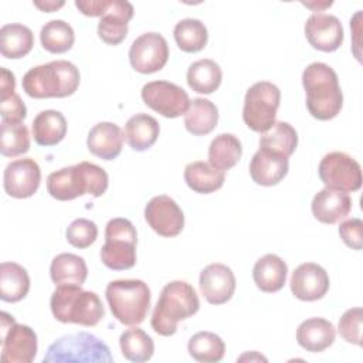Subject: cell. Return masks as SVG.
Instances as JSON below:
<instances>
[{"mask_svg": "<svg viewBox=\"0 0 363 363\" xmlns=\"http://www.w3.org/2000/svg\"><path fill=\"white\" fill-rule=\"evenodd\" d=\"M302 85L306 94V108L318 121H329L339 115L343 106V94L337 74L325 62H312L302 72Z\"/></svg>", "mask_w": 363, "mask_h": 363, "instance_id": "6da1fadb", "label": "cell"}, {"mask_svg": "<svg viewBox=\"0 0 363 363\" xmlns=\"http://www.w3.org/2000/svg\"><path fill=\"white\" fill-rule=\"evenodd\" d=\"M108 182V174L101 166L79 162L50 173L47 177V191L60 201L74 200L84 194L99 197L106 191Z\"/></svg>", "mask_w": 363, "mask_h": 363, "instance_id": "7a4b0ae2", "label": "cell"}, {"mask_svg": "<svg viewBox=\"0 0 363 363\" xmlns=\"http://www.w3.org/2000/svg\"><path fill=\"white\" fill-rule=\"evenodd\" d=\"M200 308L194 288L186 281H172L160 292L152 313V329L160 336H172L177 330V323L184 320Z\"/></svg>", "mask_w": 363, "mask_h": 363, "instance_id": "3957f363", "label": "cell"}, {"mask_svg": "<svg viewBox=\"0 0 363 363\" xmlns=\"http://www.w3.org/2000/svg\"><path fill=\"white\" fill-rule=\"evenodd\" d=\"M79 79V71L72 62L57 60L30 68L21 85L24 92L35 99L65 98L78 89Z\"/></svg>", "mask_w": 363, "mask_h": 363, "instance_id": "277c9868", "label": "cell"}, {"mask_svg": "<svg viewBox=\"0 0 363 363\" xmlns=\"http://www.w3.org/2000/svg\"><path fill=\"white\" fill-rule=\"evenodd\" d=\"M50 308L57 320L88 328L98 325L105 313L99 296L92 291H84L79 285H57Z\"/></svg>", "mask_w": 363, "mask_h": 363, "instance_id": "5b68a950", "label": "cell"}, {"mask_svg": "<svg viewBox=\"0 0 363 363\" xmlns=\"http://www.w3.org/2000/svg\"><path fill=\"white\" fill-rule=\"evenodd\" d=\"M105 296L113 318L122 325L138 326L147 315L150 289L140 279H116L108 284Z\"/></svg>", "mask_w": 363, "mask_h": 363, "instance_id": "8992f818", "label": "cell"}, {"mask_svg": "<svg viewBox=\"0 0 363 363\" xmlns=\"http://www.w3.org/2000/svg\"><path fill=\"white\" fill-rule=\"evenodd\" d=\"M138 234L123 217L112 218L105 225V244L101 248L102 264L113 271L130 269L136 264Z\"/></svg>", "mask_w": 363, "mask_h": 363, "instance_id": "52a82bcc", "label": "cell"}, {"mask_svg": "<svg viewBox=\"0 0 363 363\" xmlns=\"http://www.w3.org/2000/svg\"><path fill=\"white\" fill-rule=\"evenodd\" d=\"M113 359L106 343L98 339L95 335L79 332L65 335L51 343L43 362H102L111 363Z\"/></svg>", "mask_w": 363, "mask_h": 363, "instance_id": "ba28073f", "label": "cell"}, {"mask_svg": "<svg viewBox=\"0 0 363 363\" xmlns=\"http://www.w3.org/2000/svg\"><path fill=\"white\" fill-rule=\"evenodd\" d=\"M281 91L269 81H258L251 85L244 98L242 119L245 125L258 133L267 132L277 121Z\"/></svg>", "mask_w": 363, "mask_h": 363, "instance_id": "9c48e42d", "label": "cell"}, {"mask_svg": "<svg viewBox=\"0 0 363 363\" xmlns=\"http://www.w3.org/2000/svg\"><path fill=\"white\" fill-rule=\"evenodd\" d=\"M1 329V362L31 363L37 354V335L27 326L16 323L7 312L0 313Z\"/></svg>", "mask_w": 363, "mask_h": 363, "instance_id": "30bf717a", "label": "cell"}, {"mask_svg": "<svg viewBox=\"0 0 363 363\" xmlns=\"http://www.w3.org/2000/svg\"><path fill=\"white\" fill-rule=\"evenodd\" d=\"M318 173L326 189L357 191L362 187V167L345 152H330L319 163Z\"/></svg>", "mask_w": 363, "mask_h": 363, "instance_id": "8fae6325", "label": "cell"}, {"mask_svg": "<svg viewBox=\"0 0 363 363\" xmlns=\"http://www.w3.org/2000/svg\"><path fill=\"white\" fill-rule=\"evenodd\" d=\"M143 102L164 118H179L186 113L190 99L187 92L169 81H152L140 91Z\"/></svg>", "mask_w": 363, "mask_h": 363, "instance_id": "7c38bea8", "label": "cell"}, {"mask_svg": "<svg viewBox=\"0 0 363 363\" xmlns=\"http://www.w3.org/2000/svg\"><path fill=\"white\" fill-rule=\"evenodd\" d=\"M169 58V45L159 33H145L139 35L129 48V62L140 74L160 71Z\"/></svg>", "mask_w": 363, "mask_h": 363, "instance_id": "4fadbf2b", "label": "cell"}, {"mask_svg": "<svg viewBox=\"0 0 363 363\" xmlns=\"http://www.w3.org/2000/svg\"><path fill=\"white\" fill-rule=\"evenodd\" d=\"M145 220L162 237H176L184 227V216L179 204L169 196L160 194L149 200L145 207Z\"/></svg>", "mask_w": 363, "mask_h": 363, "instance_id": "5bb4252c", "label": "cell"}, {"mask_svg": "<svg viewBox=\"0 0 363 363\" xmlns=\"http://www.w3.org/2000/svg\"><path fill=\"white\" fill-rule=\"evenodd\" d=\"M41 169L31 157L9 163L3 173L4 191L14 199L31 197L40 187Z\"/></svg>", "mask_w": 363, "mask_h": 363, "instance_id": "9a60e30c", "label": "cell"}, {"mask_svg": "<svg viewBox=\"0 0 363 363\" xmlns=\"http://www.w3.org/2000/svg\"><path fill=\"white\" fill-rule=\"evenodd\" d=\"M308 43L319 51L333 52L343 43V27L336 16L313 13L305 23Z\"/></svg>", "mask_w": 363, "mask_h": 363, "instance_id": "2e32d148", "label": "cell"}, {"mask_svg": "<svg viewBox=\"0 0 363 363\" xmlns=\"http://www.w3.org/2000/svg\"><path fill=\"white\" fill-rule=\"evenodd\" d=\"M289 285L295 298L313 302L326 295L330 281L325 268L315 262H305L294 269Z\"/></svg>", "mask_w": 363, "mask_h": 363, "instance_id": "e0dca14e", "label": "cell"}, {"mask_svg": "<svg viewBox=\"0 0 363 363\" xmlns=\"http://www.w3.org/2000/svg\"><path fill=\"white\" fill-rule=\"evenodd\" d=\"M199 286L201 295L208 303L223 305L234 295L235 277L230 267L214 262L201 269Z\"/></svg>", "mask_w": 363, "mask_h": 363, "instance_id": "ac0fdd59", "label": "cell"}, {"mask_svg": "<svg viewBox=\"0 0 363 363\" xmlns=\"http://www.w3.org/2000/svg\"><path fill=\"white\" fill-rule=\"evenodd\" d=\"M133 17V6L125 0H109L105 14L98 23L99 38L109 45L121 44L128 35V23Z\"/></svg>", "mask_w": 363, "mask_h": 363, "instance_id": "d6986e66", "label": "cell"}, {"mask_svg": "<svg viewBox=\"0 0 363 363\" xmlns=\"http://www.w3.org/2000/svg\"><path fill=\"white\" fill-rule=\"evenodd\" d=\"M289 170L288 157L258 149L250 162V176L259 186L278 184Z\"/></svg>", "mask_w": 363, "mask_h": 363, "instance_id": "ffe728a7", "label": "cell"}, {"mask_svg": "<svg viewBox=\"0 0 363 363\" xmlns=\"http://www.w3.org/2000/svg\"><path fill=\"white\" fill-rule=\"evenodd\" d=\"M313 217L323 224H335L352 210V199L347 193L330 189L319 190L311 204Z\"/></svg>", "mask_w": 363, "mask_h": 363, "instance_id": "44dd1931", "label": "cell"}, {"mask_svg": "<svg viewBox=\"0 0 363 363\" xmlns=\"http://www.w3.org/2000/svg\"><path fill=\"white\" fill-rule=\"evenodd\" d=\"M123 132L112 122H99L94 125L86 138L88 150L104 160H113L122 152Z\"/></svg>", "mask_w": 363, "mask_h": 363, "instance_id": "7402d4cb", "label": "cell"}, {"mask_svg": "<svg viewBox=\"0 0 363 363\" xmlns=\"http://www.w3.org/2000/svg\"><path fill=\"white\" fill-rule=\"evenodd\" d=\"M336 330L332 322L323 318H309L296 329V342L306 352L319 353L333 345Z\"/></svg>", "mask_w": 363, "mask_h": 363, "instance_id": "603a6c76", "label": "cell"}, {"mask_svg": "<svg viewBox=\"0 0 363 363\" xmlns=\"http://www.w3.org/2000/svg\"><path fill=\"white\" fill-rule=\"evenodd\" d=\"M288 267L285 261L275 255L267 254L261 257L252 268V279L258 289L267 294L278 292L286 281Z\"/></svg>", "mask_w": 363, "mask_h": 363, "instance_id": "cb8c5ba5", "label": "cell"}, {"mask_svg": "<svg viewBox=\"0 0 363 363\" xmlns=\"http://www.w3.org/2000/svg\"><path fill=\"white\" fill-rule=\"evenodd\" d=\"M159 132L160 126L153 116L147 113H136L125 123L123 139L133 150L145 152L156 143Z\"/></svg>", "mask_w": 363, "mask_h": 363, "instance_id": "d4e9b609", "label": "cell"}, {"mask_svg": "<svg viewBox=\"0 0 363 363\" xmlns=\"http://www.w3.org/2000/svg\"><path fill=\"white\" fill-rule=\"evenodd\" d=\"M31 129L37 145L55 146L67 135V121L60 111L45 109L37 113Z\"/></svg>", "mask_w": 363, "mask_h": 363, "instance_id": "484cf974", "label": "cell"}, {"mask_svg": "<svg viewBox=\"0 0 363 363\" xmlns=\"http://www.w3.org/2000/svg\"><path fill=\"white\" fill-rule=\"evenodd\" d=\"M50 275L55 285H82L88 277V268L82 257L62 252L52 258Z\"/></svg>", "mask_w": 363, "mask_h": 363, "instance_id": "4316f807", "label": "cell"}, {"mask_svg": "<svg viewBox=\"0 0 363 363\" xmlns=\"http://www.w3.org/2000/svg\"><path fill=\"white\" fill-rule=\"evenodd\" d=\"M34 45L33 31L18 23L4 24L0 28V52L4 58L18 60L26 57Z\"/></svg>", "mask_w": 363, "mask_h": 363, "instance_id": "83f0119b", "label": "cell"}, {"mask_svg": "<svg viewBox=\"0 0 363 363\" xmlns=\"http://www.w3.org/2000/svg\"><path fill=\"white\" fill-rule=\"evenodd\" d=\"M225 172L213 167L210 163L197 160L184 167V182L196 193L208 194L223 187Z\"/></svg>", "mask_w": 363, "mask_h": 363, "instance_id": "f1b7e54d", "label": "cell"}, {"mask_svg": "<svg viewBox=\"0 0 363 363\" xmlns=\"http://www.w3.org/2000/svg\"><path fill=\"white\" fill-rule=\"evenodd\" d=\"M218 122L217 106L206 98H194L184 113V126L194 136L208 135Z\"/></svg>", "mask_w": 363, "mask_h": 363, "instance_id": "f546056e", "label": "cell"}, {"mask_svg": "<svg viewBox=\"0 0 363 363\" xmlns=\"http://www.w3.org/2000/svg\"><path fill=\"white\" fill-rule=\"evenodd\" d=\"M30 277L17 262H1L0 265V298L4 302H18L28 294Z\"/></svg>", "mask_w": 363, "mask_h": 363, "instance_id": "4dcf8cb0", "label": "cell"}, {"mask_svg": "<svg viewBox=\"0 0 363 363\" xmlns=\"http://www.w3.org/2000/svg\"><path fill=\"white\" fill-rule=\"evenodd\" d=\"M242 155L240 139L233 133L217 135L208 146V163L218 170L234 167Z\"/></svg>", "mask_w": 363, "mask_h": 363, "instance_id": "1f68e13d", "label": "cell"}, {"mask_svg": "<svg viewBox=\"0 0 363 363\" xmlns=\"http://www.w3.org/2000/svg\"><path fill=\"white\" fill-rule=\"evenodd\" d=\"M259 149L289 157L298 146V133L288 122L278 121L259 136Z\"/></svg>", "mask_w": 363, "mask_h": 363, "instance_id": "d6a6232c", "label": "cell"}, {"mask_svg": "<svg viewBox=\"0 0 363 363\" xmlns=\"http://www.w3.org/2000/svg\"><path fill=\"white\" fill-rule=\"evenodd\" d=\"M221 79L223 72L220 65L210 58L194 61L187 69V84L199 94L214 92L220 86Z\"/></svg>", "mask_w": 363, "mask_h": 363, "instance_id": "836d02e7", "label": "cell"}, {"mask_svg": "<svg viewBox=\"0 0 363 363\" xmlns=\"http://www.w3.org/2000/svg\"><path fill=\"white\" fill-rule=\"evenodd\" d=\"M177 47L184 52H199L207 45L208 33L204 23L197 18H183L173 30Z\"/></svg>", "mask_w": 363, "mask_h": 363, "instance_id": "e575fe53", "label": "cell"}, {"mask_svg": "<svg viewBox=\"0 0 363 363\" xmlns=\"http://www.w3.org/2000/svg\"><path fill=\"white\" fill-rule=\"evenodd\" d=\"M187 350L190 356L197 362L216 363L224 357L225 345L218 335L203 330L194 333L190 337L187 343Z\"/></svg>", "mask_w": 363, "mask_h": 363, "instance_id": "d590c367", "label": "cell"}, {"mask_svg": "<svg viewBox=\"0 0 363 363\" xmlns=\"http://www.w3.org/2000/svg\"><path fill=\"white\" fill-rule=\"evenodd\" d=\"M119 346L123 357L136 363L147 362L155 352L153 339L140 328L126 329L119 337Z\"/></svg>", "mask_w": 363, "mask_h": 363, "instance_id": "8d00e7d4", "label": "cell"}, {"mask_svg": "<svg viewBox=\"0 0 363 363\" xmlns=\"http://www.w3.org/2000/svg\"><path fill=\"white\" fill-rule=\"evenodd\" d=\"M40 41L45 51L51 54H62L74 45L75 34L67 21L51 20L43 26L40 31Z\"/></svg>", "mask_w": 363, "mask_h": 363, "instance_id": "74e56055", "label": "cell"}, {"mask_svg": "<svg viewBox=\"0 0 363 363\" xmlns=\"http://www.w3.org/2000/svg\"><path fill=\"white\" fill-rule=\"evenodd\" d=\"M30 149V133L23 122L1 121L0 152L6 157H16L27 153Z\"/></svg>", "mask_w": 363, "mask_h": 363, "instance_id": "f35d334b", "label": "cell"}, {"mask_svg": "<svg viewBox=\"0 0 363 363\" xmlns=\"http://www.w3.org/2000/svg\"><path fill=\"white\" fill-rule=\"evenodd\" d=\"M65 237L72 247L84 250L95 242L98 237V227L88 218H77L67 227Z\"/></svg>", "mask_w": 363, "mask_h": 363, "instance_id": "ab89813d", "label": "cell"}, {"mask_svg": "<svg viewBox=\"0 0 363 363\" xmlns=\"http://www.w3.org/2000/svg\"><path fill=\"white\" fill-rule=\"evenodd\" d=\"M362 320L363 311L360 306L347 309L339 319V335L347 342L356 346L362 345Z\"/></svg>", "mask_w": 363, "mask_h": 363, "instance_id": "60d3db41", "label": "cell"}, {"mask_svg": "<svg viewBox=\"0 0 363 363\" xmlns=\"http://www.w3.org/2000/svg\"><path fill=\"white\" fill-rule=\"evenodd\" d=\"M0 115L4 122H23L27 116V108L18 94H13L4 99H0Z\"/></svg>", "mask_w": 363, "mask_h": 363, "instance_id": "b9f144b4", "label": "cell"}, {"mask_svg": "<svg viewBox=\"0 0 363 363\" xmlns=\"http://www.w3.org/2000/svg\"><path fill=\"white\" fill-rule=\"evenodd\" d=\"M362 231H363V223L360 218H349L342 221L339 225V235L342 241L347 247L356 251H360L363 247Z\"/></svg>", "mask_w": 363, "mask_h": 363, "instance_id": "7bdbcfd3", "label": "cell"}, {"mask_svg": "<svg viewBox=\"0 0 363 363\" xmlns=\"http://www.w3.org/2000/svg\"><path fill=\"white\" fill-rule=\"evenodd\" d=\"M109 0H75V7L88 17H102L108 9Z\"/></svg>", "mask_w": 363, "mask_h": 363, "instance_id": "ee69618b", "label": "cell"}, {"mask_svg": "<svg viewBox=\"0 0 363 363\" xmlns=\"http://www.w3.org/2000/svg\"><path fill=\"white\" fill-rule=\"evenodd\" d=\"M1 77H0V99H4L14 94L16 88V79L14 74L9 71L7 68H1Z\"/></svg>", "mask_w": 363, "mask_h": 363, "instance_id": "f6af8a7d", "label": "cell"}, {"mask_svg": "<svg viewBox=\"0 0 363 363\" xmlns=\"http://www.w3.org/2000/svg\"><path fill=\"white\" fill-rule=\"evenodd\" d=\"M33 4H34L37 9H40L41 11L52 13V11H57L58 9H61L65 3H64V1H52V0H48V1H34Z\"/></svg>", "mask_w": 363, "mask_h": 363, "instance_id": "bcb514c9", "label": "cell"}, {"mask_svg": "<svg viewBox=\"0 0 363 363\" xmlns=\"http://www.w3.org/2000/svg\"><path fill=\"white\" fill-rule=\"evenodd\" d=\"M302 4L303 6H306V7H309V9H313V10H316V7H318V11H319V6H322V7H329V6H332V1H325V3H322V4H311V3H303L302 1Z\"/></svg>", "mask_w": 363, "mask_h": 363, "instance_id": "7dc6e473", "label": "cell"}]
</instances>
